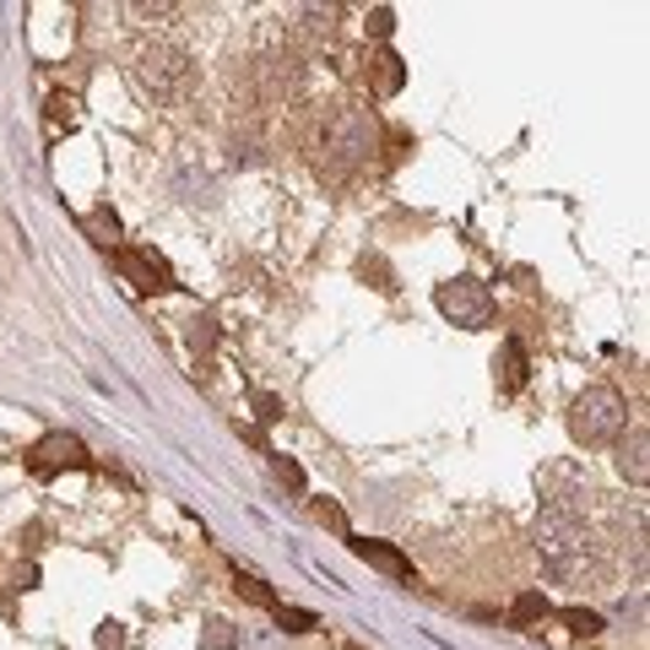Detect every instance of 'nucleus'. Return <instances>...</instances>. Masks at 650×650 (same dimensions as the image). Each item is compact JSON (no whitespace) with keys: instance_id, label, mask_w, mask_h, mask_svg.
<instances>
[{"instance_id":"f8f14e48","label":"nucleus","mask_w":650,"mask_h":650,"mask_svg":"<svg viewBox=\"0 0 650 650\" xmlns=\"http://www.w3.org/2000/svg\"><path fill=\"white\" fill-rule=\"evenodd\" d=\"M499 391L504 396H515V391H520V385H526V374H532V369H526V348H520V337H504V358H499Z\"/></svg>"},{"instance_id":"a211bd4d","label":"nucleus","mask_w":650,"mask_h":650,"mask_svg":"<svg viewBox=\"0 0 650 650\" xmlns=\"http://www.w3.org/2000/svg\"><path fill=\"white\" fill-rule=\"evenodd\" d=\"M131 646V640H125V629H120V623H103L99 629V650H125Z\"/></svg>"},{"instance_id":"39448f33","label":"nucleus","mask_w":650,"mask_h":650,"mask_svg":"<svg viewBox=\"0 0 650 650\" xmlns=\"http://www.w3.org/2000/svg\"><path fill=\"white\" fill-rule=\"evenodd\" d=\"M374 136H380V125H374V114L369 109H358V103H348L337 120H331V131H326V147H331V157H342V163H363L369 152H374Z\"/></svg>"},{"instance_id":"4be33fe9","label":"nucleus","mask_w":650,"mask_h":650,"mask_svg":"<svg viewBox=\"0 0 650 650\" xmlns=\"http://www.w3.org/2000/svg\"><path fill=\"white\" fill-rule=\"evenodd\" d=\"M255 406H260V417H266V423H277V417H282V401L277 396H255Z\"/></svg>"},{"instance_id":"aec40b11","label":"nucleus","mask_w":650,"mask_h":650,"mask_svg":"<svg viewBox=\"0 0 650 650\" xmlns=\"http://www.w3.org/2000/svg\"><path fill=\"white\" fill-rule=\"evenodd\" d=\"M314 515H320L326 526H337V532H348V515H342L337 504H314Z\"/></svg>"},{"instance_id":"f03ea898","label":"nucleus","mask_w":650,"mask_h":650,"mask_svg":"<svg viewBox=\"0 0 650 650\" xmlns=\"http://www.w3.org/2000/svg\"><path fill=\"white\" fill-rule=\"evenodd\" d=\"M131 82H136V93L152 103H179L190 93V82H196V60L179 50V44H142L136 60H131Z\"/></svg>"},{"instance_id":"1a4fd4ad","label":"nucleus","mask_w":650,"mask_h":650,"mask_svg":"<svg viewBox=\"0 0 650 650\" xmlns=\"http://www.w3.org/2000/svg\"><path fill=\"white\" fill-rule=\"evenodd\" d=\"M646 451H650L646 429H634L629 440H618V472H623V477H629L634 488H640V483L650 477V461H646Z\"/></svg>"},{"instance_id":"f257e3e1","label":"nucleus","mask_w":650,"mask_h":650,"mask_svg":"<svg viewBox=\"0 0 650 650\" xmlns=\"http://www.w3.org/2000/svg\"><path fill=\"white\" fill-rule=\"evenodd\" d=\"M532 537H537L543 564H548L564 586H601L607 580V553H601L586 515H575L564 504H543L537 520H532Z\"/></svg>"},{"instance_id":"dca6fc26","label":"nucleus","mask_w":650,"mask_h":650,"mask_svg":"<svg viewBox=\"0 0 650 650\" xmlns=\"http://www.w3.org/2000/svg\"><path fill=\"white\" fill-rule=\"evenodd\" d=\"M515 623H532V618H548V597L543 591H526V597H515V612H509Z\"/></svg>"},{"instance_id":"0eeeda50","label":"nucleus","mask_w":650,"mask_h":650,"mask_svg":"<svg viewBox=\"0 0 650 650\" xmlns=\"http://www.w3.org/2000/svg\"><path fill=\"white\" fill-rule=\"evenodd\" d=\"M39 477H50L60 466H87V445L76 440V434H50V440H39V451L28 461Z\"/></svg>"},{"instance_id":"412c9836","label":"nucleus","mask_w":650,"mask_h":650,"mask_svg":"<svg viewBox=\"0 0 650 650\" xmlns=\"http://www.w3.org/2000/svg\"><path fill=\"white\" fill-rule=\"evenodd\" d=\"M71 109H76V103H71V99H54V103H50V125H60V120H65V125H71V120H76V114H71Z\"/></svg>"},{"instance_id":"5701e85b","label":"nucleus","mask_w":650,"mask_h":650,"mask_svg":"<svg viewBox=\"0 0 650 650\" xmlns=\"http://www.w3.org/2000/svg\"><path fill=\"white\" fill-rule=\"evenodd\" d=\"M277 477H282V483H293V488H303V472L293 466V461H277Z\"/></svg>"},{"instance_id":"20e7f679","label":"nucleus","mask_w":650,"mask_h":650,"mask_svg":"<svg viewBox=\"0 0 650 650\" xmlns=\"http://www.w3.org/2000/svg\"><path fill=\"white\" fill-rule=\"evenodd\" d=\"M434 303H440V314H445L451 326H461V331L494 326V309H499V303H494V288L477 282V277H451V282H440Z\"/></svg>"},{"instance_id":"ddd939ff","label":"nucleus","mask_w":650,"mask_h":650,"mask_svg":"<svg viewBox=\"0 0 650 650\" xmlns=\"http://www.w3.org/2000/svg\"><path fill=\"white\" fill-rule=\"evenodd\" d=\"M82 228L93 234V245H103V250H120V217H114L109 206H93V211L82 217Z\"/></svg>"},{"instance_id":"9b49d317","label":"nucleus","mask_w":650,"mask_h":650,"mask_svg":"<svg viewBox=\"0 0 650 650\" xmlns=\"http://www.w3.org/2000/svg\"><path fill=\"white\" fill-rule=\"evenodd\" d=\"M260 82H266V99H288L299 87V60L282 54V60H266L260 65Z\"/></svg>"},{"instance_id":"f3484780","label":"nucleus","mask_w":650,"mask_h":650,"mask_svg":"<svg viewBox=\"0 0 650 650\" xmlns=\"http://www.w3.org/2000/svg\"><path fill=\"white\" fill-rule=\"evenodd\" d=\"M391 28H396V11H391V6H374V11H369V33H374V39H391Z\"/></svg>"},{"instance_id":"4468645a","label":"nucleus","mask_w":650,"mask_h":650,"mask_svg":"<svg viewBox=\"0 0 650 650\" xmlns=\"http://www.w3.org/2000/svg\"><path fill=\"white\" fill-rule=\"evenodd\" d=\"M271 612H277V623H282L288 634H309V629H320V618H314V612H303V607H282V601H277Z\"/></svg>"},{"instance_id":"2eb2a0df","label":"nucleus","mask_w":650,"mask_h":650,"mask_svg":"<svg viewBox=\"0 0 650 650\" xmlns=\"http://www.w3.org/2000/svg\"><path fill=\"white\" fill-rule=\"evenodd\" d=\"M558 618H564L580 640H597V634H601V618H597V612H586V607H569V612H558Z\"/></svg>"},{"instance_id":"423d86ee","label":"nucleus","mask_w":650,"mask_h":650,"mask_svg":"<svg viewBox=\"0 0 650 650\" xmlns=\"http://www.w3.org/2000/svg\"><path fill=\"white\" fill-rule=\"evenodd\" d=\"M114 266H120V277L136 293H168L174 288V271H168V260L157 250H114Z\"/></svg>"},{"instance_id":"6ab92c4d","label":"nucleus","mask_w":650,"mask_h":650,"mask_svg":"<svg viewBox=\"0 0 650 650\" xmlns=\"http://www.w3.org/2000/svg\"><path fill=\"white\" fill-rule=\"evenodd\" d=\"M239 586H245V597H250V601H260V607H277V597H271V591H266L260 580H250V575H245Z\"/></svg>"},{"instance_id":"9d476101","label":"nucleus","mask_w":650,"mask_h":650,"mask_svg":"<svg viewBox=\"0 0 650 650\" xmlns=\"http://www.w3.org/2000/svg\"><path fill=\"white\" fill-rule=\"evenodd\" d=\"M352 548H358V558H369L374 569H385V575H396V580H412V564L401 558L391 543H374V537H352Z\"/></svg>"},{"instance_id":"7ed1b4c3","label":"nucleus","mask_w":650,"mask_h":650,"mask_svg":"<svg viewBox=\"0 0 650 650\" xmlns=\"http://www.w3.org/2000/svg\"><path fill=\"white\" fill-rule=\"evenodd\" d=\"M623 429H629V401H623V391H612V385H586L575 396V406H569V434L586 451L618 445Z\"/></svg>"},{"instance_id":"6e6552de","label":"nucleus","mask_w":650,"mask_h":650,"mask_svg":"<svg viewBox=\"0 0 650 650\" xmlns=\"http://www.w3.org/2000/svg\"><path fill=\"white\" fill-rule=\"evenodd\" d=\"M363 76H369V82H374V93H385V99L406 87V65H401V54L385 50V44L363 54Z\"/></svg>"}]
</instances>
